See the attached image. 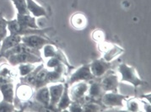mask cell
<instances>
[{"instance_id": "obj_2", "label": "cell", "mask_w": 151, "mask_h": 112, "mask_svg": "<svg viewBox=\"0 0 151 112\" xmlns=\"http://www.w3.org/2000/svg\"><path fill=\"white\" fill-rule=\"evenodd\" d=\"M98 47L99 50L103 52L102 58L109 62H111V61L115 60L124 52V49L119 47L118 45L106 42V41L98 43Z\"/></svg>"}, {"instance_id": "obj_23", "label": "cell", "mask_w": 151, "mask_h": 112, "mask_svg": "<svg viewBox=\"0 0 151 112\" xmlns=\"http://www.w3.org/2000/svg\"><path fill=\"white\" fill-rule=\"evenodd\" d=\"M126 106H127V110L129 111H142V101L139 100L137 98H131L129 99V97L126 100Z\"/></svg>"}, {"instance_id": "obj_14", "label": "cell", "mask_w": 151, "mask_h": 112, "mask_svg": "<svg viewBox=\"0 0 151 112\" xmlns=\"http://www.w3.org/2000/svg\"><path fill=\"white\" fill-rule=\"evenodd\" d=\"M22 36L19 35H7L6 37L1 42V47H0V54L4 53L8 50L11 49L12 47L16 46L17 44L21 42Z\"/></svg>"}, {"instance_id": "obj_26", "label": "cell", "mask_w": 151, "mask_h": 112, "mask_svg": "<svg viewBox=\"0 0 151 112\" xmlns=\"http://www.w3.org/2000/svg\"><path fill=\"white\" fill-rule=\"evenodd\" d=\"M37 65L35 63H23V64L18 65V71L19 76L23 77L30 73L31 71H33Z\"/></svg>"}, {"instance_id": "obj_33", "label": "cell", "mask_w": 151, "mask_h": 112, "mask_svg": "<svg viewBox=\"0 0 151 112\" xmlns=\"http://www.w3.org/2000/svg\"><path fill=\"white\" fill-rule=\"evenodd\" d=\"M4 21H5V19L2 17V16H1V14H0V22H4Z\"/></svg>"}, {"instance_id": "obj_8", "label": "cell", "mask_w": 151, "mask_h": 112, "mask_svg": "<svg viewBox=\"0 0 151 112\" xmlns=\"http://www.w3.org/2000/svg\"><path fill=\"white\" fill-rule=\"evenodd\" d=\"M111 67V63L105 61L103 58L93 60L90 64L91 73L96 78H101Z\"/></svg>"}, {"instance_id": "obj_28", "label": "cell", "mask_w": 151, "mask_h": 112, "mask_svg": "<svg viewBox=\"0 0 151 112\" xmlns=\"http://www.w3.org/2000/svg\"><path fill=\"white\" fill-rule=\"evenodd\" d=\"M62 64L63 63L58 58H56V57H50V58H48V61L47 62L46 67L47 69L51 70V69H55V68L58 67Z\"/></svg>"}, {"instance_id": "obj_15", "label": "cell", "mask_w": 151, "mask_h": 112, "mask_svg": "<svg viewBox=\"0 0 151 112\" xmlns=\"http://www.w3.org/2000/svg\"><path fill=\"white\" fill-rule=\"evenodd\" d=\"M33 97L38 103L42 105L44 107L48 108L50 104V93L47 86L36 89V93L34 94Z\"/></svg>"}, {"instance_id": "obj_20", "label": "cell", "mask_w": 151, "mask_h": 112, "mask_svg": "<svg viewBox=\"0 0 151 112\" xmlns=\"http://www.w3.org/2000/svg\"><path fill=\"white\" fill-rule=\"evenodd\" d=\"M14 78V73L9 65H2L0 67V83L13 82Z\"/></svg>"}, {"instance_id": "obj_10", "label": "cell", "mask_w": 151, "mask_h": 112, "mask_svg": "<svg viewBox=\"0 0 151 112\" xmlns=\"http://www.w3.org/2000/svg\"><path fill=\"white\" fill-rule=\"evenodd\" d=\"M103 91L106 92H118V85L120 80L116 73H109L101 81Z\"/></svg>"}, {"instance_id": "obj_21", "label": "cell", "mask_w": 151, "mask_h": 112, "mask_svg": "<svg viewBox=\"0 0 151 112\" xmlns=\"http://www.w3.org/2000/svg\"><path fill=\"white\" fill-rule=\"evenodd\" d=\"M47 72L48 69L43 66L40 69V71L37 73L36 77V81L34 84V88L38 89V88L44 87V86H47Z\"/></svg>"}, {"instance_id": "obj_7", "label": "cell", "mask_w": 151, "mask_h": 112, "mask_svg": "<svg viewBox=\"0 0 151 112\" xmlns=\"http://www.w3.org/2000/svg\"><path fill=\"white\" fill-rule=\"evenodd\" d=\"M21 41L28 45L29 47L35 48L36 50H42L44 46L47 44H54L52 41H50L45 35L33 34V35H23L21 38Z\"/></svg>"}, {"instance_id": "obj_29", "label": "cell", "mask_w": 151, "mask_h": 112, "mask_svg": "<svg viewBox=\"0 0 151 112\" xmlns=\"http://www.w3.org/2000/svg\"><path fill=\"white\" fill-rule=\"evenodd\" d=\"M14 111V107L13 103H9L3 100L0 103V111Z\"/></svg>"}, {"instance_id": "obj_11", "label": "cell", "mask_w": 151, "mask_h": 112, "mask_svg": "<svg viewBox=\"0 0 151 112\" xmlns=\"http://www.w3.org/2000/svg\"><path fill=\"white\" fill-rule=\"evenodd\" d=\"M34 89L35 88L32 86L20 83V84L19 85L18 88L16 89V96H17L18 100L23 101V102H27L31 100L35 94Z\"/></svg>"}, {"instance_id": "obj_31", "label": "cell", "mask_w": 151, "mask_h": 112, "mask_svg": "<svg viewBox=\"0 0 151 112\" xmlns=\"http://www.w3.org/2000/svg\"><path fill=\"white\" fill-rule=\"evenodd\" d=\"M8 28H7L6 20L4 22H0V41H3L7 36L8 33Z\"/></svg>"}, {"instance_id": "obj_22", "label": "cell", "mask_w": 151, "mask_h": 112, "mask_svg": "<svg viewBox=\"0 0 151 112\" xmlns=\"http://www.w3.org/2000/svg\"><path fill=\"white\" fill-rule=\"evenodd\" d=\"M44 64L42 62L41 63H38V65L36 67V68L33 71H31L30 73H28L27 75L23 77H20V83H25V84H28L30 85L34 88V84H35V81H36V77L37 73L40 71V69L42 67Z\"/></svg>"}, {"instance_id": "obj_25", "label": "cell", "mask_w": 151, "mask_h": 112, "mask_svg": "<svg viewBox=\"0 0 151 112\" xmlns=\"http://www.w3.org/2000/svg\"><path fill=\"white\" fill-rule=\"evenodd\" d=\"M103 106L101 105H99L98 103L95 101H90L83 105V111L87 112H96L103 111Z\"/></svg>"}, {"instance_id": "obj_12", "label": "cell", "mask_w": 151, "mask_h": 112, "mask_svg": "<svg viewBox=\"0 0 151 112\" xmlns=\"http://www.w3.org/2000/svg\"><path fill=\"white\" fill-rule=\"evenodd\" d=\"M27 9L32 16L35 18L47 17V13L46 9L42 5L38 4L35 0H25Z\"/></svg>"}, {"instance_id": "obj_17", "label": "cell", "mask_w": 151, "mask_h": 112, "mask_svg": "<svg viewBox=\"0 0 151 112\" xmlns=\"http://www.w3.org/2000/svg\"><path fill=\"white\" fill-rule=\"evenodd\" d=\"M70 24L73 28L76 29H85L88 24L87 17L85 14L81 12H77L73 14L70 18Z\"/></svg>"}, {"instance_id": "obj_13", "label": "cell", "mask_w": 151, "mask_h": 112, "mask_svg": "<svg viewBox=\"0 0 151 112\" xmlns=\"http://www.w3.org/2000/svg\"><path fill=\"white\" fill-rule=\"evenodd\" d=\"M89 83H89V88H88V92H87L88 93L87 98L92 101L101 100L102 94L105 93L101 88V83L96 82L94 80H91Z\"/></svg>"}, {"instance_id": "obj_4", "label": "cell", "mask_w": 151, "mask_h": 112, "mask_svg": "<svg viewBox=\"0 0 151 112\" xmlns=\"http://www.w3.org/2000/svg\"><path fill=\"white\" fill-rule=\"evenodd\" d=\"M128 98L127 95L119 94L118 92H106L102 94L101 100L104 106L115 108H122L125 106V101Z\"/></svg>"}, {"instance_id": "obj_30", "label": "cell", "mask_w": 151, "mask_h": 112, "mask_svg": "<svg viewBox=\"0 0 151 112\" xmlns=\"http://www.w3.org/2000/svg\"><path fill=\"white\" fill-rule=\"evenodd\" d=\"M68 110L69 111H83V104L77 101H72Z\"/></svg>"}, {"instance_id": "obj_1", "label": "cell", "mask_w": 151, "mask_h": 112, "mask_svg": "<svg viewBox=\"0 0 151 112\" xmlns=\"http://www.w3.org/2000/svg\"><path fill=\"white\" fill-rule=\"evenodd\" d=\"M118 72L121 74V82H126L132 84L135 91L139 86H143L146 83L139 78L135 67L127 65L126 63H121L118 66Z\"/></svg>"}, {"instance_id": "obj_32", "label": "cell", "mask_w": 151, "mask_h": 112, "mask_svg": "<svg viewBox=\"0 0 151 112\" xmlns=\"http://www.w3.org/2000/svg\"><path fill=\"white\" fill-rule=\"evenodd\" d=\"M78 2H79V0H73V8H76V7H77Z\"/></svg>"}, {"instance_id": "obj_27", "label": "cell", "mask_w": 151, "mask_h": 112, "mask_svg": "<svg viewBox=\"0 0 151 112\" xmlns=\"http://www.w3.org/2000/svg\"><path fill=\"white\" fill-rule=\"evenodd\" d=\"M91 37L94 41L97 43H101L102 41H106V34L105 32L100 29H96L92 31Z\"/></svg>"}, {"instance_id": "obj_34", "label": "cell", "mask_w": 151, "mask_h": 112, "mask_svg": "<svg viewBox=\"0 0 151 112\" xmlns=\"http://www.w3.org/2000/svg\"><path fill=\"white\" fill-rule=\"evenodd\" d=\"M1 42H2V41H0V47H1Z\"/></svg>"}, {"instance_id": "obj_16", "label": "cell", "mask_w": 151, "mask_h": 112, "mask_svg": "<svg viewBox=\"0 0 151 112\" xmlns=\"http://www.w3.org/2000/svg\"><path fill=\"white\" fill-rule=\"evenodd\" d=\"M68 88H69V84L68 83H64V89H63V92L62 94L60 100L57 105L56 111H66L68 109V107L72 102V100H71V98L69 96V93H68Z\"/></svg>"}, {"instance_id": "obj_19", "label": "cell", "mask_w": 151, "mask_h": 112, "mask_svg": "<svg viewBox=\"0 0 151 112\" xmlns=\"http://www.w3.org/2000/svg\"><path fill=\"white\" fill-rule=\"evenodd\" d=\"M16 19L18 22L23 26H26L32 29H40L39 25L36 23V18L32 16L31 14H17Z\"/></svg>"}, {"instance_id": "obj_3", "label": "cell", "mask_w": 151, "mask_h": 112, "mask_svg": "<svg viewBox=\"0 0 151 112\" xmlns=\"http://www.w3.org/2000/svg\"><path fill=\"white\" fill-rule=\"evenodd\" d=\"M8 62L10 66H18L23 63H35L38 64L43 62V59L42 57H38L34 54L29 52H20L13 54L8 57Z\"/></svg>"}, {"instance_id": "obj_18", "label": "cell", "mask_w": 151, "mask_h": 112, "mask_svg": "<svg viewBox=\"0 0 151 112\" xmlns=\"http://www.w3.org/2000/svg\"><path fill=\"white\" fill-rule=\"evenodd\" d=\"M0 91L4 101L13 103L14 99V86L13 82L0 83Z\"/></svg>"}, {"instance_id": "obj_24", "label": "cell", "mask_w": 151, "mask_h": 112, "mask_svg": "<svg viewBox=\"0 0 151 112\" xmlns=\"http://www.w3.org/2000/svg\"><path fill=\"white\" fill-rule=\"evenodd\" d=\"M15 6V9L18 12L19 14H30L27 6H26V1L25 0H10Z\"/></svg>"}, {"instance_id": "obj_6", "label": "cell", "mask_w": 151, "mask_h": 112, "mask_svg": "<svg viewBox=\"0 0 151 112\" xmlns=\"http://www.w3.org/2000/svg\"><path fill=\"white\" fill-rule=\"evenodd\" d=\"M94 79H96V78L91 73L90 64H85L82 65L80 67H79L78 69H76L73 73L68 79V83L69 85H72L74 83L80 82V81L89 83Z\"/></svg>"}, {"instance_id": "obj_9", "label": "cell", "mask_w": 151, "mask_h": 112, "mask_svg": "<svg viewBox=\"0 0 151 112\" xmlns=\"http://www.w3.org/2000/svg\"><path fill=\"white\" fill-rule=\"evenodd\" d=\"M50 93V104L48 108L54 110L60 100L62 94L64 89V83H52L48 87Z\"/></svg>"}, {"instance_id": "obj_5", "label": "cell", "mask_w": 151, "mask_h": 112, "mask_svg": "<svg viewBox=\"0 0 151 112\" xmlns=\"http://www.w3.org/2000/svg\"><path fill=\"white\" fill-rule=\"evenodd\" d=\"M88 88L89 83L85 81L74 83L72 85H69L68 93L72 101H77L83 104L85 100L87 99L86 94L88 92Z\"/></svg>"}]
</instances>
